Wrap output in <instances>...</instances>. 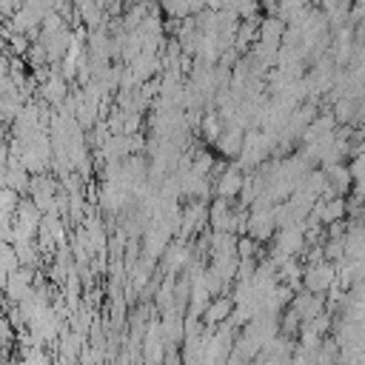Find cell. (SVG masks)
<instances>
[{
    "instance_id": "obj_1",
    "label": "cell",
    "mask_w": 365,
    "mask_h": 365,
    "mask_svg": "<svg viewBox=\"0 0 365 365\" xmlns=\"http://www.w3.org/2000/svg\"><path fill=\"white\" fill-rule=\"evenodd\" d=\"M43 222V211L37 208V202L31 197L20 200L17 211H14V225H11V240L14 237H26V240H34L37 237V228Z\"/></svg>"
},
{
    "instance_id": "obj_2",
    "label": "cell",
    "mask_w": 365,
    "mask_h": 365,
    "mask_svg": "<svg viewBox=\"0 0 365 365\" xmlns=\"http://www.w3.org/2000/svg\"><path fill=\"white\" fill-rule=\"evenodd\" d=\"M334 282H336V262H331V259L308 262L302 271V288H308L314 294H328V288Z\"/></svg>"
},
{
    "instance_id": "obj_3",
    "label": "cell",
    "mask_w": 365,
    "mask_h": 365,
    "mask_svg": "<svg viewBox=\"0 0 365 365\" xmlns=\"http://www.w3.org/2000/svg\"><path fill=\"white\" fill-rule=\"evenodd\" d=\"M29 197L37 202V208L46 211H57V180L43 174H31V185H29Z\"/></svg>"
},
{
    "instance_id": "obj_4",
    "label": "cell",
    "mask_w": 365,
    "mask_h": 365,
    "mask_svg": "<svg viewBox=\"0 0 365 365\" xmlns=\"http://www.w3.org/2000/svg\"><path fill=\"white\" fill-rule=\"evenodd\" d=\"M277 231V217H274V205L271 208H251L248 211V222H245V234L254 237L257 242H268L274 240Z\"/></svg>"
},
{
    "instance_id": "obj_5",
    "label": "cell",
    "mask_w": 365,
    "mask_h": 365,
    "mask_svg": "<svg viewBox=\"0 0 365 365\" xmlns=\"http://www.w3.org/2000/svg\"><path fill=\"white\" fill-rule=\"evenodd\" d=\"M37 271L31 268V265H17L11 274H9V279H6V288H3V294H6V299L9 302H20V299H26L31 291H34V277Z\"/></svg>"
},
{
    "instance_id": "obj_6",
    "label": "cell",
    "mask_w": 365,
    "mask_h": 365,
    "mask_svg": "<svg viewBox=\"0 0 365 365\" xmlns=\"http://www.w3.org/2000/svg\"><path fill=\"white\" fill-rule=\"evenodd\" d=\"M197 254L191 251V245H185V240H171L168 248L160 257V268L163 274H182V268L194 259Z\"/></svg>"
},
{
    "instance_id": "obj_7",
    "label": "cell",
    "mask_w": 365,
    "mask_h": 365,
    "mask_svg": "<svg viewBox=\"0 0 365 365\" xmlns=\"http://www.w3.org/2000/svg\"><path fill=\"white\" fill-rule=\"evenodd\" d=\"M34 97L46 100L51 108H60V106H63V100L68 97V80L60 74V68H51L48 80L37 86V94H34Z\"/></svg>"
},
{
    "instance_id": "obj_8",
    "label": "cell",
    "mask_w": 365,
    "mask_h": 365,
    "mask_svg": "<svg viewBox=\"0 0 365 365\" xmlns=\"http://www.w3.org/2000/svg\"><path fill=\"white\" fill-rule=\"evenodd\" d=\"M242 180H245V171L237 165V160L231 165H225L220 171V177L214 180V194L217 197H225V200H237L240 197V188H242Z\"/></svg>"
},
{
    "instance_id": "obj_9",
    "label": "cell",
    "mask_w": 365,
    "mask_h": 365,
    "mask_svg": "<svg viewBox=\"0 0 365 365\" xmlns=\"http://www.w3.org/2000/svg\"><path fill=\"white\" fill-rule=\"evenodd\" d=\"M297 314H299V319L305 322V319H314V317H319L322 311H325V294H314V291H299V294H294L291 297V302H288Z\"/></svg>"
},
{
    "instance_id": "obj_10",
    "label": "cell",
    "mask_w": 365,
    "mask_h": 365,
    "mask_svg": "<svg viewBox=\"0 0 365 365\" xmlns=\"http://www.w3.org/2000/svg\"><path fill=\"white\" fill-rule=\"evenodd\" d=\"M40 40H43V46H46L48 63L57 66V63L66 57L68 46H71V29H68V23H66V26L57 29V31H46V34H40Z\"/></svg>"
},
{
    "instance_id": "obj_11",
    "label": "cell",
    "mask_w": 365,
    "mask_h": 365,
    "mask_svg": "<svg viewBox=\"0 0 365 365\" xmlns=\"http://www.w3.org/2000/svg\"><path fill=\"white\" fill-rule=\"evenodd\" d=\"M231 311H234V294H228V291L214 294L211 302H208L205 311H202V322H205L208 328H217L220 322H225V319L231 317Z\"/></svg>"
},
{
    "instance_id": "obj_12",
    "label": "cell",
    "mask_w": 365,
    "mask_h": 365,
    "mask_svg": "<svg viewBox=\"0 0 365 365\" xmlns=\"http://www.w3.org/2000/svg\"><path fill=\"white\" fill-rule=\"evenodd\" d=\"M231 200L217 197L208 205V228L214 231H234V205H228Z\"/></svg>"
},
{
    "instance_id": "obj_13",
    "label": "cell",
    "mask_w": 365,
    "mask_h": 365,
    "mask_svg": "<svg viewBox=\"0 0 365 365\" xmlns=\"http://www.w3.org/2000/svg\"><path fill=\"white\" fill-rule=\"evenodd\" d=\"M242 137H245V128H240V125H225L222 128V134L214 140V145H217V151L222 154V157H240V151H242Z\"/></svg>"
},
{
    "instance_id": "obj_14",
    "label": "cell",
    "mask_w": 365,
    "mask_h": 365,
    "mask_svg": "<svg viewBox=\"0 0 365 365\" xmlns=\"http://www.w3.org/2000/svg\"><path fill=\"white\" fill-rule=\"evenodd\" d=\"M322 171H325V177H328V185L334 188V194H342V197H345V194L354 188L351 168H348V165H342V160H339V163H334V165H325Z\"/></svg>"
},
{
    "instance_id": "obj_15",
    "label": "cell",
    "mask_w": 365,
    "mask_h": 365,
    "mask_svg": "<svg viewBox=\"0 0 365 365\" xmlns=\"http://www.w3.org/2000/svg\"><path fill=\"white\" fill-rule=\"evenodd\" d=\"M220 279L228 285L231 279H237V268H240V254H211V262H208Z\"/></svg>"
},
{
    "instance_id": "obj_16",
    "label": "cell",
    "mask_w": 365,
    "mask_h": 365,
    "mask_svg": "<svg viewBox=\"0 0 365 365\" xmlns=\"http://www.w3.org/2000/svg\"><path fill=\"white\" fill-rule=\"evenodd\" d=\"M285 20L279 17V14H268V17H262L259 20V40H265V43H282V34H285Z\"/></svg>"
},
{
    "instance_id": "obj_17",
    "label": "cell",
    "mask_w": 365,
    "mask_h": 365,
    "mask_svg": "<svg viewBox=\"0 0 365 365\" xmlns=\"http://www.w3.org/2000/svg\"><path fill=\"white\" fill-rule=\"evenodd\" d=\"M302 271H305V265L297 259V257H288L285 262H279V268H277V279L279 282H285V285H291L294 291L302 285Z\"/></svg>"
},
{
    "instance_id": "obj_18",
    "label": "cell",
    "mask_w": 365,
    "mask_h": 365,
    "mask_svg": "<svg viewBox=\"0 0 365 365\" xmlns=\"http://www.w3.org/2000/svg\"><path fill=\"white\" fill-rule=\"evenodd\" d=\"M160 11H163V17H174V20H182V17L194 14L191 0H160Z\"/></svg>"
},
{
    "instance_id": "obj_19",
    "label": "cell",
    "mask_w": 365,
    "mask_h": 365,
    "mask_svg": "<svg viewBox=\"0 0 365 365\" xmlns=\"http://www.w3.org/2000/svg\"><path fill=\"white\" fill-rule=\"evenodd\" d=\"M14 342H17V328L11 325V319L3 311L0 314V354H6V348H11Z\"/></svg>"
},
{
    "instance_id": "obj_20",
    "label": "cell",
    "mask_w": 365,
    "mask_h": 365,
    "mask_svg": "<svg viewBox=\"0 0 365 365\" xmlns=\"http://www.w3.org/2000/svg\"><path fill=\"white\" fill-rule=\"evenodd\" d=\"M259 245H262V242H257L254 237L240 234V237H237V254H240V259H245V257H257Z\"/></svg>"
},
{
    "instance_id": "obj_21",
    "label": "cell",
    "mask_w": 365,
    "mask_h": 365,
    "mask_svg": "<svg viewBox=\"0 0 365 365\" xmlns=\"http://www.w3.org/2000/svg\"><path fill=\"white\" fill-rule=\"evenodd\" d=\"M348 168H351L354 182H365V151L354 154V157H351V163H348Z\"/></svg>"
},
{
    "instance_id": "obj_22",
    "label": "cell",
    "mask_w": 365,
    "mask_h": 365,
    "mask_svg": "<svg viewBox=\"0 0 365 365\" xmlns=\"http://www.w3.org/2000/svg\"><path fill=\"white\" fill-rule=\"evenodd\" d=\"M9 157H11V145L9 140H0V165H9Z\"/></svg>"
},
{
    "instance_id": "obj_23",
    "label": "cell",
    "mask_w": 365,
    "mask_h": 365,
    "mask_svg": "<svg viewBox=\"0 0 365 365\" xmlns=\"http://www.w3.org/2000/svg\"><path fill=\"white\" fill-rule=\"evenodd\" d=\"M208 9H222V0H205Z\"/></svg>"
},
{
    "instance_id": "obj_24",
    "label": "cell",
    "mask_w": 365,
    "mask_h": 365,
    "mask_svg": "<svg viewBox=\"0 0 365 365\" xmlns=\"http://www.w3.org/2000/svg\"><path fill=\"white\" fill-rule=\"evenodd\" d=\"M6 168L9 165H0V185H6Z\"/></svg>"
}]
</instances>
